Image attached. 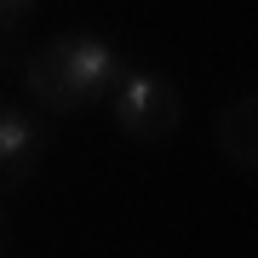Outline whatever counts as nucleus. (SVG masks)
Returning a JSON list of instances; mask_svg holds the SVG:
<instances>
[{
    "instance_id": "f257e3e1",
    "label": "nucleus",
    "mask_w": 258,
    "mask_h": 258,
    "mask_svg": "<svg viewBox=\"0 0 258 258\" xmlns=\"http://www.w3.org/2000/svg\"><path fill=\"white\" fill-rule=\"evenodd\" d=\"M126 57L109 35L98 29H63L46 35L35 52L23 57V92L46 115H81L92 103H109L115 86L126 81Z\"/></svg>"
},
{
    "instance_id": "f03ea898",
    "label": "nucleus",
    "mask_w": 258,
    "mask_h": 258,
    "mask_svg": "<svg viewBox=\"0 0 258 258\" xmlns=\"http://www.w3.org/2000/svg\"><path fill=\"white\" fill-rule=\"evenodd\" d=\"M115 132L132 144H166L178 126H184V92L166 81L161 69H126V81L115 86L109 98Z\"/></svg>"
},
{
    "instance_id": "7ed1b4c3",
    "label": "nucleus",
    "mask_w": 258,
    "mask_h": 258,
    "mask_svg": "<svg viewBox=\"0 0 258 258\" xmlns=\"http://www.w3.org/2000/svg\"><path fill=\"white\" fill-rule=\"evenodd\" d=\"M46 149H52V132L35 115L18 103H0V195H18L23 184H35Z\"/></svg>"
},
{
    "instance_id": "20e7f679",
    "label": "nucleus",
    "mask_w": 258,
    "mask_h": 258,
    "mask_svg": "<svg viewBox=\"0 0 258 258\" xmlns=\"http://www.w3.org/2000/svg\"><path fill=\"white\" fill-rule=\"evenodd\" d=\"M212 144L224 149V161L241 172H258V92L230 98L212 120Z\"/></svg>"
},
{
    "instance_id": "39448f33",
    "label": "nucleus",
    "mask_w": 258,
    "mask_h": 258,
    "mask_svg": "<svg viewBox=\"0 0 258 258\" xmlns=\"http://www.w3.org/2000/svg\"><path fill=\"white\" fill-rule=\"evenodd\" d=\"M40 0H0V35H18V29L35 18Z\"/></svg>"
},
{
    "instance_id": "423d86ee",
    "label": "nucleus",
    "mask_w": 258,
    "mask_h": 258,
    "mask_svg": "<svg viewBox=\"0 0 258 258\" xmlns=\"http://www.w3.org/2000/svg\"><path fill=\"white\" fill-rule=\"evenodd\" d=\"M6 247H12V212L0 207V252H6Z\"/></svg>"
},
{
    "instance_id": "0eeeda50",
    "label": "nucleus",
    "mask_w": 258,
    "mask_h": 258,
    "mask_svg": "<svg viewBox=\"0 0 258 258\" xmlns=\"http://www.w3.org/2000/svg\"><path fill=\"white\" fill-rule=\"evenodd\" d=\"M0 75H6V52H0Z\"/></svg>"
}]
</instances>
